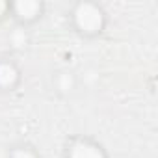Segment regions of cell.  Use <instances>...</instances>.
Returning <instances> with one entry per match:
<instances>
[{
  "instance_id": "cell-1",
  "label": "cell",
  "mask_w": 158,
  "mask_h": 158,
  "mask_svg": "<svg viewBox=\"0 0 158 158\" xmlns=\"http://www.w3.org/2000/svg\"><path fill=\"white\" fill-rule=\"evenodd\" d=\"M76 17H78V24L84 30H95L101 24V13L93 6H80Z\"/></svg>"
},
{
  "instance_id": "cell-2",
  "label": "cell",
  "mask_w": 158,
  "mask_h": 158,
  "mask_svg": "<svg viewBox=\"0 0 158 158\" xmlns=\"http://www.w3.org/2000/svg\"><path fill=\"white\" fill-rule=\"evenodd\" d=\"M71 158H102L101 152L91 145H78L71 152Z\"/></svg>"
},
{
  "instance_id": "cell-3",
  "label": "cell",
  "mask_w": 158,
  "mask_h": 158,
  "mask_svg": "<svg viewBox=\"0 0 158 158\" xmlns=\"http://www.w3.org/2000/svg\"><path fill=\"white\" fill-rule=\"evenodd\" d=\"M13 80H15V71H13L10 65H2V67H0V84L8 86V84H11Z\"/></svg>"
},
{
  "instance_id": "cell-4",
  "label": "cell",
  "mask_w": 158,
  "mask_h": 158,
  "mask_svg": "<svg viewBox=\"0 0 158 158\" xmlns=\"http://www.w3.org/2000/svg\"><path fill=\"white\" fill-rule=\"evenodd\" d=\"M17 10H19V13H21V15L30 17V15H34V13H35L37 4H34V2H21V4H17Z\"/></svg>"
},
{
  "instance_id": "cell-5",
  "label": "cell",
  "mask_w": 158,
  "mask_h": 158,
  "mask_svg": "<svg viewBox=\"0 0 158 158\" xmlns=\"http://www.w3.org/2000/svg\"><path fill=\"white\" fill-rule=\"evenodd\" d=\"M15 158H34L30 152H26V151H21V152H17L15 154Z\"/></svg>"
},
{
  "instance_id": "cell-6",
  "label": "cell",
  "mask_w": 158,
  "mask_h": 158,
  "mask_svg": "<svg viewBox=\"0 0 158 158\" xmlns=\"http://www.w3.org/2000/svg\"><path fill=\"white\" fill-rule=\"evenodd\" d=\"M2 10H4V4H0V11H2Z\"/></svg>"
}]
</instances>
